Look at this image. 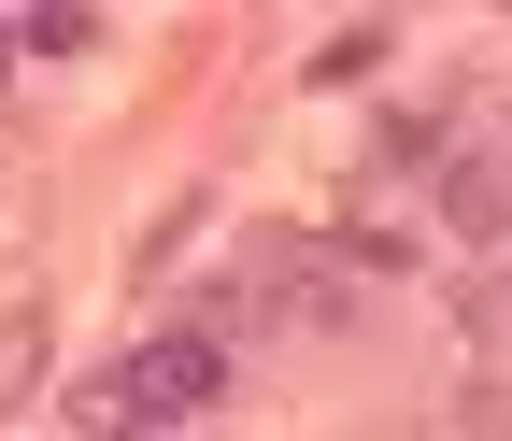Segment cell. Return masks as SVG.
<instances>
[{
	"mask_svg": "<svg viewBox=\"0 0 512 441\" xmlns=\"http://www.w3.org/2000/svg\"><path fill=\"white\" fill-rule=\"evenodd\" d=\"M0 72H15V29H0Z\"/></svg>",
	"mask_w": 512,
	"mask_h": 441,
	"instance_id": "5b68a950",
	"label": "cell"
},
{
	"mask_svg": "<svg viewBox=\"0 0 512 441\" xmlns=\"http://www.w3.org/2000/svg\"><path fill=\"white\" fill-rule=\"evenodd\" d=\"M441 228H456V242H498L512 228V171L498 157H441Z\"/></svg>",
	"mask_w": 512,
	"mask_h": 441,
	"instance_id": "7a4b0ae2",
	"label": "cell"
},
{
	"mask_svg": "<svg viewBox=\"0 0 512 441\" xmlns=\"http://www.w3.org/2000/svg\"><path fill=\"white\" fill-rule=\"evenodd\" d=\"M356 72H384V29H342L328 57H313V86H356Z\"/></svg>",
	"mask_w": 512,
	"mask_h": 441,
	"instance_id": "277c9868",
	"label": "cell"
},
{
	"mask_svg": "<svg viewBox=\"0 0 512 441\" xmlns=\"http://www.w3.org/2000/svg\"><path fill=\"white\" fill-rule=\"evenodd\" d=\"M43 370H57L43 299H0V413H29V399H43Z\"/></svg>",
	"mask_w": 512,
	"mask_h": 441,
	"instance_id": "3957f363",
	"label": "cell"
},
{
	"mask_svg": "<svg viewBox=\"0 0 512 441\" xmlns=\"http://www.w3.org/2000/svg\"><path fill=\"white\" fill-rule=\"evenodd\" d=\"M256 299H285V328H342L356 313V285H342L328 242H256Z\"/></svg>",
	"mask_w": 512,
	"mask_h": 441,
	"instance_id": "6da1fadb",
	"label": "cell"
}]
</instances>
